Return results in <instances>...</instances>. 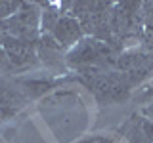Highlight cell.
<instances>
[{"instance_id":"cell-1","label":"cell","mask_w":153,"mask_h":143,"mask_svg":"<svg viewBox=\"0 0 153 143\" xmlns=\"http://www.w3.org/2000/svg\"><path fill=\"white\" fill-rule=\"evenodd\" d=\"M80 35H82L80 23L76 21L75 17H61L59 21H57V25L54 27V38H56L57 44H59V48L75 44L80 38Z\"/></svg>"},{"instance_id":"cell-2","label":"cell","mask_w":153,"mask_h":143,"mask_svg":"<svg viewBox=\"0 0 153 143\" xmlns=\"http://www.w3.org/2000/svg\"><path fill=\"white\" fill-rule=\"evenodd\" d=\"M17 10V4L13 2H0V17H8L10 13H13Z\"/></svg>"}]
</instances>
